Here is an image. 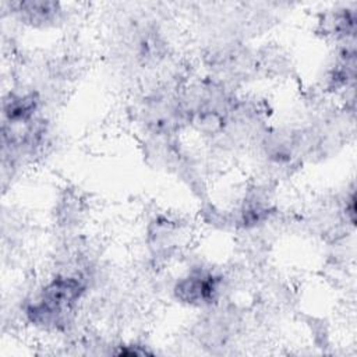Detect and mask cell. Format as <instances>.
I'll return each instance as SVG.
<instances>
[{
	"instance_id": "6da1fadb",
	"label": "cell",
	"mask_w": 357,
	"mask_h": 357,
	"mask_svg": "<svg viewBox=\"0 0 357 357\" xmlns=\"http://www.w3.org/2000/svg\"><path fill=\"white\" fill-rule=\"evenodd\" d=\"M180 300L191 304L211 303L218 294V278L209 272L198 271L181 279L176 287Z\"/></svg>"
}]
</instances>
